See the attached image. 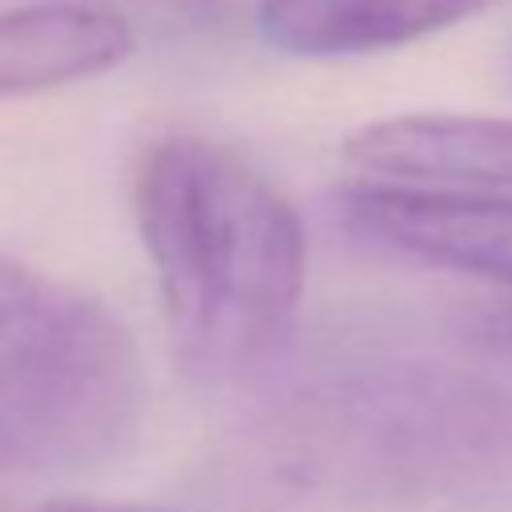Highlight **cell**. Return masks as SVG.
<instances>
[{"instance_id":"obj_1","label":"cell","mask_w":512,"mask_h":512,"mask_svg":"<svg viewBox=\"0 0 512 512\" xmlns=\"http://www.w3.org/2000/svg\"><path fill=\"white\" fill-rule=\"evenodd\" d=\"M132 212L176 364L208 388L260 372L308 280V232L292 200L240 152L164 136L136 164Z\"/></svg>"},{"instance_id":"obj_2","label":"cell","mask_w":512,"mask_h":512,"mask_svg":"<svg viewBox=\"0 0 512 512\" xmlns=\"http://www.w3.org/2000/svg\"><path fill=\"white\" fill-rule=\"evenodd\" d=\"M148 400L132 328L96 296L0 252V460L92 468Z\"/></svg>"},{"instance_id":"obj_3","label":"cell","mask_w":512,"mask_h":512,"mask_svg":"<svg viewBox=\"0 0 512 512\" xmlns=\"http://www.w3.org/2000/svg\"><path fill=\"white\" fill-rule=\"evenodd\" d=\"M332 212L360 244L512 292V196L500 188L364 176L336 192Z\"/></svg>"},{"instance_id":"obj_4","label":"cell","mask_w":512,"mask_h":512,"mask_svg":"<svg viewBox=\"0 0 512 512\" xmlns=\"http://www.w3.org/2000/svg\"><path fill=\"white\" fill-rule=\"evenodd\" d=\"M348 164L368 180L512 188V120L412 112L356 128L344 140Z\"/></svg>"},{"instance_id":"obj_5","label":"cell","mask_w":512,"mask_h":512,"mask_svg":"<svg viewBox=\"0 0 512 512\" xmlns=\"http://www.w3.org/2000/svg\"><path fill=\"white\" fill-rule=\"evenodd\" d=\"M132 28L120 12L84 0H48L0 12V100L48 92L132 56Z\"/></svg>"},{"instance_id":"obj_6","label":"cell","mask_w":512,"mask_h":512,"mask_svg":"<svg viewBox=\"0 0 512 512\" xmlns=\"http://www.w3.org/2000/svg\"><path fill=\"white\" fill-rule=\"evenodd\" d=\"M492 0H260V36L292 56H364L452 28Z\"/></svg>"},{"instance_id":"obj_7","label":"cell","mask_w":512,"mask_h":512,"mask_svg":"<svg viewBox=\"0 0 512 512\" xmlns=\"http://www.w3.org/2000/svg\"><path fill=\"white\" fill-rule=\"evenodd\" d=\"M36 512H164V508H144V504H108V500H56Z\"/></svg>"},{"instance_id":"obj_8","label":"cell","mask_w":512,"mask_h":512,"mask_svg":"<svg viewBox=\"0 0 512 512\" xmlns=\"http://www.w3.org/2000/svg\"><path fill=\"white\" fill-rule=\"evenodd\" d=\"M0 464H4V460H0Z\"/></svg>"}]
</instances>
